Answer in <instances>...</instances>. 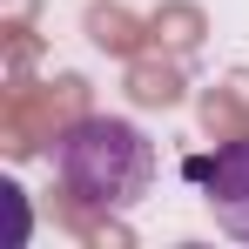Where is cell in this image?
Instances as JSON below:
<instances>
[{
	"mask_svg": "<svg viewBox=\"0 0 249 249\" xmlns=\"http://www.w3.org/2000/svg\"><path fill=\"white\" fill-rule=\"evenodd\" d=\"M54 168L68 182V196L88 209H135L155 182V142L135 122H115V115H94V122H74L61 142H54Z\"/></svg>",
	"mask_w": 249,
	"mask_h": 249,
	"instance_id": "6da1fadb",
	"label": "cell"
},
{
	"mask_svg": "<svg viewBox=\"0 0 249 249\" xmlns=\"http://www.w3.org/2000/svg\"><path fill=\"white\" fill-rule=\"evenodd\" d=\"M189 175L209 189L202 202L215 209V222L249 243V142H229V148H215L209 162H189Z\"/></svg>",
	"mask_w": 249,
	"mask_h": 249,
	"instance_id": "7a4b0ae2",
	"label": "cell"
}]
</instances>
